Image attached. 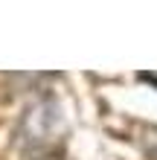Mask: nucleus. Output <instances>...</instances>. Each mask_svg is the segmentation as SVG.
I'll use <instances>...</instances> for the list:
<instances>
[{"label":"nucleus","instance_id":"obj_2","mask_svg":"<svg viewBox=\"0 0 157 160\" xmlns=\"http://www.w3.org/2000/svg\"><path fill=\"white\" fill-rule=\"evenodd\" d=\"M145 148H149V152L157 157V137H154V128H149V131H145Z\"/></svg>","mask_w":157,"mask_h":160},{"label":"nucleus","instance_id":"obj_1","mask_svg":"<svg viewBox=\"0 0 157 160\" xmlns=\"http://www.w3.org/2000/svg\"><path fill=\"white\" fill-rule=\"evenodd\" d=\"M64 134V114L55 99H35L21 114L15 125V146L26 152H44L55 146V140Z\"/></svg>","mask_w":157,"mask_h":160}]
</instances>
